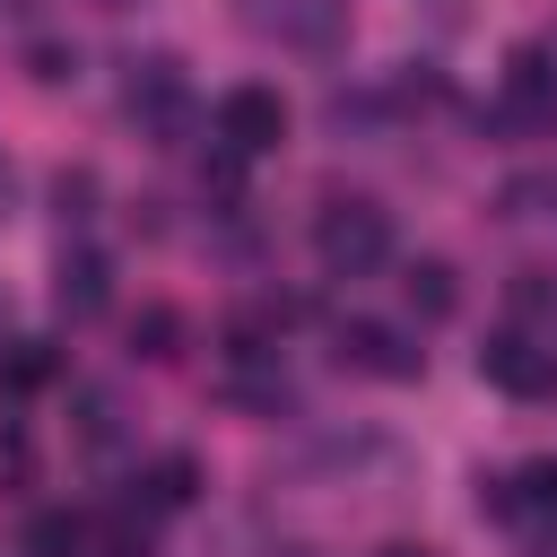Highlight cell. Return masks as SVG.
<instances>
[{"instance_id":"cell-1","label":"cell","mask_w":557,"mask_h":557,"mask_svg":"<svg viewBox=\"0 0 557 557\" xmlns=\"http://www.w3.org/2000/svg\"><path fill=\"white\" fill-rule=\"evenodd\" d=\"M313 261H322L331 278H366V270H383V261H392V209L366 200V191L331 200V209L313 218Z\"/></svg>"},{"instance_id":"cell-2","label":"cell","mask_w":557,"mask_h":557,"mask_svg":"<svg viewBox=\"0 0 557 557\" xmlns=\"http://www.w3.org/2000/svg\"><path fill=\"white\" fill-rule=\"evenodd\" d=\"M218 139H226V157L278 148V139H287V96H278V87H226V96H218Z\"/></svg>"},{"instance_id":"cell-3","label":"cell","mask_w":557,"mask_h":557,"mask_svg":"<svg viewBox=\"0 0 557 557\" xmlns=\"http://www.w3.org/2000/svg\"><path fill=\"white\" fill-rule=\"evenodd\" d=\"M331 348H339L348 374H374V383H409V374H418V348H409L392 322H374V313H348V322L331 331Z\"/></svg>"},{"instance_id":"cell-4","label":"cell","mask_w":557,"mask_h":557,"mask_svg":"<svg viewBox=\"0 0 557 557\" xmlns=\"http://www.w3.org/2000/svg\"><path fill=\"white\" fill-rule=\"evenodd\" d=\"M479 374H487L496 392H513V400H548V392H557V348H540V339H522V331H496V339L479 348Z\"/></svg>"},{"instance_id":"cell-5","label":"cell","mask_w":557,"mask_h":557,"mask_svg":"<svg viewBox=\"0 0 557 557\" xmlns=\"http://www.w3.org/2000/svg\"><path fill=\"white\" fill-rule=\"evenodd\" d=\"M183 61H165V52H148L139 70H131V87H122V113L139 122V131H157V139H174L183 131Z\"/></svg>"},{"instance_id":"cell-6","label":"cell","mask_w":557,"mask_h":557,"mask_svg":"<svg viewBox=\"0 0 557 557\" xmlns=\"http://www.w3.org/2000/svg\"><path fill=\"white\" fill-rule=\"evenodd\" d=\"M479 513H496V522H522V513H557V453L522 461L513 479H479Z\"/></svg>"},{"instance_id":"cell-7","label":"cell","mask_w":557,"mask_h":557,"mask_svg":"<svg viewBox=\"0 0 557 557\" xmlns=\"http://www.w3.org/2000/svg\"><path fill=\"white\" fill-rule=\"evenodd\" d=\"M52 296H61V313H70V322L104 313V296H113V270H104V252H61V278H52Z\"/></svg>"},{"instance_id":"cell-8","label":"cell","mask_w":557,"mask_h":557,"mask_svg":"<svg viewBox=\"0 0 557 557\" xmlns=\"http://www.w3.org/2000/svg\"><path fill=\"white\" fill-rule=\"evenodd\" d=\"M400 296H409V313H418V322H453V305H461L453 261H435V252H426V261H409V270H400Z\"/></svg>"},{"instance_id":"cell-9","label":"cell","mask_w":557,"mask_h":557,"mask_svg":"<svg viewBox=\"0 0 557 557\" xmlns=\"http://www.w3.org/2000/svg\"><path fill=\"white\" fill-rule=\"evenodd\" d=\"M26 557H96V522L70 513V505H52V513L26 522Z\"/></svg>"},{"instance_id":"cell-10","label":"cell","mask_w":557,"mask_h":557,"mask_svg":"<svg viewBox=\"0 0 557 557\" xmlns=\"http://www.w3.org/2000/svg\"><path fill=\"white\" fill-rule=\"evenodd\" d=\"M505 96H513V113L522 122H548L557 113V78H548V52H513V70H505Z\"/></svg>"},{"instance_id":"cell-11","label":"cell","mask_w":557,"mask_h":557,"mask_svg":"<svg viewBox=\"0 0 557 557\" xmlns=\"http://www.w3.org/2000/svg\"><path fill=\"white\" fill-rule=\"evenodd\" d=\"M191 496H200V461H191V453H165V461L148 470V505L174 513V505H191Z\"/></svg>"},{"instance_id":"cell-12","label":"cell","mask_w":557,"mask_h":557,"mask_svg":"<svg viewBox=\"0 0 557 557\" xmlns=\"http://www.w3.org/2000/svg\"><path fill=\"white\" fill-rule=\"evenodd\" d=\"M35 383H52V348L44 339H9L0 348V392H35Z\"/></svg>"},{"instance_id":"cell-13","label":"cell","mask_w":557,"mask_h":557,"mask_svg":"<svg viewBox=\"0 0 557 557\" xmlns=\"http://www.w3.org/2000/svg\"><path fill=\"white\" fill-rule=\"evenodd\" d=\"M174 339H183V322H174V305H148V313L131 322V348H139V357H157V366L174 357Z\"/></svg>"},{"instance_id":"cell-14","label":"cell","mask_w":557,"mask_h":557,"mask_svg":"<svg viewBox=\"0 0 557 557\" xmlns=\"http://www.w3.org/2000/svg\"><path fill=\"white\" fill-rule=\"evenodd\" d=\"M35 78H70V52L61 44H35Z\"/></svg>"},{"instance_id":"cell-15","label":"cell","mask_w":557,"mask_h":557,"mask_svg":"<svg viewBox=\"0 0 557 557\" xmlns=\"http://www.w3.org/2000/svg\"><path fill=\"white\" fill-rule=\"evenodd\" d=\"M383 557H426V548H409V540H392V548H383Z\"/></svg>"},{"instance_id":"cell-16","label":"cell","mask_w":557,"mask_h":557,"mask_svg":"<svg viewBox=\"0 0 557 557\" xmlns=\"http://www.w3.org/2000/svg\"><path fill=\"white\" fill-rule=\"evenodd\" d=\"M540 557H557V548H540Z\"/></svg>"}]
</instances>
